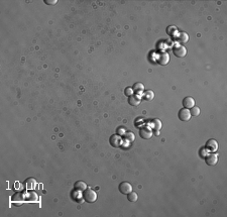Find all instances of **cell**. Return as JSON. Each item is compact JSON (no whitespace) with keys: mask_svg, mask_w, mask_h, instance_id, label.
<instances>
[{"mask_svg":"<svg viewBox=\"0 0 227 217\" xmlns=\"http://www.w3.org/2000/svg\"><path fill=\"white\" fill-rule=\"evenodd\" d=\"M218 143L216 142L215 139H209L207 143H206V146H205V149L207 150L208 151H210V153H216V151L218 150Z\"/></svg>","mask_w":227,"mask_h":217,"instance_id":"obj_3","label":"cell"},{"mask_svg":"<svg viewBox=\"0 0 227 217\" xmlns=\"http://www.w3.org/2000/svg\"><path fill=\"white\" fill-rule=\"evenodd\" d=\"M205 162H206V164H207L208 166H216V165H217V163H218V157H217V154H214V153H211L210 154L206 156Z\"/></svg>","mask_w":227,"mask_h":217,"instance_id":"obj_5","label":"cell"},{"mask_svg":"<svg viewBox=\"0 0 227 217\" xmlns=\"http://www.w3.org/2000/svg\"><path fill=\"white\" fill-rule=\"evenodd\" d=\"M153 98H154V93L151 90L146 91L142 95V99L146 101H151V100H153Z\"/></svg>","mask_w":227,"mask_h":217,"instance_id":"obj_13","label":"cell"},{"mask_svg":"<svg viewBox=\"0 0 227 217\" xmlns=\"http://www.w3.org/2000/svg\"><path fill=\"white\" fill-rule=\"evenodd\" d=\"M153 131L149 126H142L139 128V135L143 139H149L153 136Z\"/></svg>","mask_w":227,"mask_h":217,"instance_id":"obj_2","label":"cell"},{"mask_svg":"<svg viewBox=\"0 0 227 217\" xmlns=\"http://www.w3.org/2000/svg\"><path fill=\"white\" fill-rule=\"evenodd\" d=\"M74 188L77 192H84L87 189V185L84 181H77L74 185Z\"/></svg>","mask_w":227,"mask_h":217,"instance_id":"obj_11","label":"cell"},{"mask_svg":"<svg viewBox=\"0 0 227 217\" xmlns=\"http://www.w3.org/2000/svg\"><path fill=\"white\" fill-rule=\"evenodd\" d=\"M140 102H142V100H140V97H139L138 95H131V96H129L128 103L131 106H138L140 104Z\"/></svg>","mask_w":227,"mask_h":217,"instance_id":"obj_12","label":"cell"},{"mask_svg":"<svg viewBox=\"0 0 227 217\" xmlns=\"http://www.w3.org/2000/svg\"><path fill=\"white\" fill-rule=\"evenodd\" d=\"M44 3L47 5H55L58 3V0H44Z\"/></svg>","mask_w":227,"mask_h":217,"instance_id":"obj_21","label":"cell"},{"mask_svg":"<svg viewBox=\"0 0 227 217\" xmlns=\"http://www.w3.org/2000/svg\"><path fill=\"white\" fill-rule=\"evenodd\" d=\"M116 133H117L118 135H123V134L125 133V130L123 127H118L117 130H116Z\"/></svg>","mask_w":227,"mask_h":217,"instance_id":"obj_22","label":"cell"},{"mask_svg":"<svg viewBox=\"0 0 227 217\" xmlns=\"http://www.w3.org/2000/svg\"><path fill=\"white\" fill-rule=\"evenodd\" d=\"M173 53L178 58H184L187 55V49L184 46H176L173 49Z\"/></svg>","mask_w":227,"mask_h":217,"instance_id":"obj_4","label":"cell"},{"mask_svg":"<svg viewBox=\"0 0 227 217\" xmlns=\"http://www.w3.org/2000/svg\"><path fill=\"white\" fill-rule=\"evenodd\" d=\"M157 62H159V64L161 65V66H166V65L168 64V62H170V55L166 53V51L161 53L159 55V58H157Z\"/></svg>","mask_w":227,"mask_h":217,"instance_id":"obj_8","label":"cell"},{"mask_svg":"<svg viewBox=\"0 0 227 217\" xmlns=\"http://www.w3.org/2000/svg\"><path fill=\"white\" fill-rule=\"evenodd\" d=\"M190 113H191V116L197 117V116L200 115V108L197 107V106H194V107H192V108H191Z\"/></svg>","mask_w":227,"mask_h":217,"instance_id":"obj_18","label":"cell"},{"mask_svg":"<svg viewBox=\"0 0 227 217\" xmlns=\"http://www.w3.org/2000/svg\"><path fill=\"white\" fill-rule=\"evenodd\" d=\"M124 93H125V95H127V96H131V95H133V89L130 88V87H127L125 89Z\"/></svg>","mask_w":227,"mask_h":217,"instance_id":"obj_20","label":"cell"},{"mask_svg":"<svg viewBox=\"0 0 227 217\" xmlns=\"http://www.w3.org/2000/svg\"><path fill=\"white\" fill-rule=\"evenodd\" d=\"M123 139H124L126 142L128 143H133L135 139V135L134 133H132L131 131L130 132H125L124 134H123Z\"/></svg>","mask_w":227,"mask_h":217,"instance_id":"obj_14","label":"cell"},{"mask_svg":"<svg viewBox=\"0 0 227 217\" xmlns=\"http://www.w3.org/2000/svg\"><path fill=\"white\" fill-rule=\"evenodd\" d=\"M183 105H184V108L191 109L192 107L195 106V100L192 97H186L183 100Z\"/></svg>","mask_w":227,"mask_h":217,"instance_id":"obj_10","label":"cell"},{"mask_svg":"<svg viewBox=\"0 0 227 217\" xmlns=\"http://www.w3.org/2000/svg\"><path fill=\"white\" fill-rule=\"evenodd\" d=\"M119 191L120 193H122V194L127 195L132 191V186L130 185L128 182H122V183L119 185Z\"/></svg>","mask_w":227,"mask_h":217,"instance_id":"obj_7","label":"cell"},{"mask_svg":"<svg viewBox=\"0 0 227 217\" xmlns=\"http://www.w3.org/2000/svg\"><path fill=\"white\" fill-rule=\"evenodd\" d=\"M83 199L88 203H93L97 200V193L92 189H86L83 192Z\"/></svg>","mask_w":227,"mask_h":217,"instance_id":"obj_1","label":"cell"},{"mask_svg":"<svg viewBox=\"0 0 227 217\" xmlns=\"http://www.w3.org/2000/svg\"><path fill=\"white\" fill-rule=\"evenodd\" d=\"M127 199H128V201L130 202H135L137 201V199H138V195H137V193L131 191L129 194H127Z\"/></svg>","mask_w":227,"mask_h":217,"instance_id":"obj_16","label":"cell"},{"mask_svg":"<svg viewBox=\"0 0 227 217\" xmlns=\"http://www.w3.org/2000/svg\"><path fill=\"white\" fill-rule=\"evenodd\" d=\"M189 40V36L186 32H181L180 36H179V42H180L182 44H184L186 43H188Z\"/></svg>","mask_w":227,"mask_h":217,"instance_id":"obj_15","label":"cell"},{"mask_svg":"<svg viewBox=\"0 0 227 217\" xmlns=\"http://www.w3.org/2000/svg\"><path fill=\"white\" fill-rule=\"evenodd\" d=\"M179 119L182 120V121H189V120L191 119V113H190V110L189 109H186V108H183L181 109L180 111H179Z\"/></svg>","mask_w":227,"mask_h":217,"instance_id":"obj_6","label":"cell"},{"mask_svg":"<svg viewBox=\"0 0 227 217\" xmlns=\"http://www.w3.org/2000/svg\"><path fill=\"white\" fill-rule=\"evenodd\" d=\"M153 122L154 129L159 131V130L161 128V126H163V124H161V120H159V119H153Z\"/></svg>","mask_w":227,"mask_h":217,"instance_id":"obj_19","label":"cell"},{"mask_svg":"<svg viewBox=\"0 0 227 217\" xmlns=\"http://www.w3.org/2000/svg\"><path fill=\"white\" fill-rule=\"evenodd\" d=\"M144 90V86L142 83H136L133 86V91H135L136 93H142Z\"/></svg>","mask_w":227,"mask_h":217,"instance_id":"obj_17","label":"cell"},{"mask_svg":"<svg viewBox=\"0 0 227 217\" xmlns=\"http://www.w3.org/2000/svg\"><path fill=\"white\" fill-rule=\"evenodd\" d=\"M172 29H173L172 32H168V33L170 34V36H171V34H173L174 32H177V29H176L175 26H172Z\"/></svg>","mask_w":227,"mask_h":217,"instance_id":"obj_23","label":"cell"},{"mask_svg":"<svg viewBox=\"0 0 227 217\" xmlns=\"http://www.w3.org/2000/svg\"><path fill=\"white\" fill-rule=\"evenodd\" d=\"M121 143H122V139L120 137V135L118 134H114L110 137V143H111L112 147H121Z\"/></svg>","mask_w":227,"mask_h":217,"instance_id":"obj_9","label":"cell"}]
</instances>
